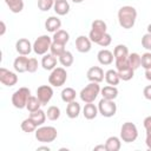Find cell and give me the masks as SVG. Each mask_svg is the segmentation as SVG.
<instances>
[{
    "instance_id": "cell-1",
    "label": "cell",
    "mask_w": 151,
    "mask_h": 151,
    "mask_svg": "<svg viewBox=\"0 0 151 151\" xmlns=\"http://www.w3.org/2000/svg\"><path fill=\"white\" fill-rule=\"evenodd\" d=\"M137 19V11L132 6H123L118 11V21L119 25L125 28L130 29L134 26Z\"/></svg>"
},
{
    "instance_id": "cell-35",
    "label": "cell",
    "mask_w": 151,
    "mask_h": 151,
    "mask_svg": "<svg viewBox=\"0 0 151 151\" xmlns=\"http://www.w3.org/2000/svg\"><path fill=\"white\" fill-rule=\"evenodd\" d=\"M119 77H120V80H124V81H129L133 78V74H134V70L130 66V67H126V68H123L120 71H117Z\"/></svg>"
},
{
    "instance_id": "cell-45",
    "label": "cell",
    "mask_w": 151,
    "mask_h": 151,
    "mask_svg": "<svg viewBox=\"0 0 151 151\" xmlns=\"http://www.w3.org/2000/svg\"><path fill=\"white\" fill-rule=\"evenodd\" d=\"M0 26H1V31H0V35H4L6 32V25L4 21H0Z\"/></svg>"
},
{
    "instance_id": "cell-48",
    "label": "cell",
    "mask_w": 151,
    "mask_h": 151,
    "mask_svg": "<svg viewBox=\"0 0 151 151\" xmlns=\"http://www.w3.org/2000/svg\"><path fill=\"white\" fill-rule=\"evenodd\" d=\"M72 1H73L74 4H80V2H83L84 0H72Z\"/></svg>"
},
{
    "instance_id": "cell-8",
    "label": "cell",
    "mask_w": 151,
    "mask_h": 151,
    "mask_svg": "<svg viewBox=\"0 0 151 151\" xmlns=\"http://www.w3.org/2000/svg\"><path fill=\"white\" fill-rule=\"evenodd\" d=\"M52 38L44 34V35H40L35 39V41L33 42V51L35 54L38 55H44L47 53V51L51 48V45H52Z\"/></svg>"
},
{
    "instance_id": "cell-25",
    "label": "cell",
    "mask_w": 151,
    "mask_h": 151,
    "mask_svg": "<svg viewBox=\"0 0 151 151\" xmlns=\"http://www.w3.org/2000/svg\"><path fill=\"white\" fill-rule=\"evenodd\" d=\"M52 40L55 41V42H60V44L66 45L68 42V40H70V34L65 29H58L57 32L53 33Z\"/></svg>"
},
{
    "instance_id": "cell-23",
    "label": "cell",
    "mask_w": 151,
    "mask_h": 151,
    "mask_svg": "<svg viewBox=\"0 0 151 151\" xmlns=\"http://www.w3.org/2000/svg\"><path fill=\"white\" fill-rule=\"evenodd\" d=\"M105 146H106V150L107 151H118L122 146V142H120V138L116 137V136H111L106 139L105 142Z\"/></svg>"
},
{
    "instance_id": "cell-20",
    "label": "cell",
    "mask_w": 151,
    "mask_h": 151,
    "mask_svg": "<svg viewBox=\"0 0 151 151\" xmlns=\"http://www.w3.org/2000/svg\"><path fill=\"white\" fill-rule=\"evenodd\" d=\"M98 112H99V111H98V107H97L94 104H92V103H86L85 106H84V109H83V114H84V117H85L86 119H88V120L94 119V118L97 117Z\"/></svg>"
},
{
    "instance_id": "cell-34",
    "label": "cell",
    "mask_w": 151,
    "mask_h": 151,
    "mask_svg": "<svg viewBox=\"0 0 151 151\" xmlns=\"http://www.w3.org/2000/svg\"><path fill=\"white\" fill-rule=\"evenodd\" d=\"M129 63L133 70H137L142 66V55L138 53H130L129 54Z\"/></svg>"
},
{
    "instance_id": "cell-6",
    "label": "cell",
    "mask_w": 151,
    "mask_h": 151,
    "mask_svg": "<svg viewBox=\"0 0 151 151\" xmlns=\"http://www.w3.org/2000/svg\"><path fill=\"white\" fill-rule=\"evenodd\" d=\"M138 137V130L137 126L131 123V122H126L122 125L120 127V139L124 143H132L137 139Z\"/></svg>"
},
{
    "instance_id": "cell-18",
    "label": "cell",
    "mask_w": 151,
    "mask_h": 151,
    "mask_svg": "<svg viewBox=\"0 0 151 151\" xmlns=\"http://www.w3.org/2000/svg\"><path fill=\"white\" fill-rule=\"evenodd\" d=\"M61 27V20L58 17H50L46 21H45V28L48 32H57L58 29H60Z\"/></svg>"
},
{
    "instance_id": "cell-39",
    "label": "cell",
    "mask_w": 151,
    "mask_h": 151,
    "mask_svg": "<svg viewBox=\"0 0 151 151\" xmlns=\"http://www.w3.org/2000/svg\"><path fill=\"white\" fill-rule=\"evenodd\" d=\"M142 66L144 70L151 67V53L150 52H145L144 54H142Z\"/></svg>"
},
{
    "instance_id": "cell-47",
    "label": "cell",
    "mask_w": 151,
    "mask_h": 151,
    "mask_svg": "<svg viewBox=\"0 0 151 151\" xmlns=\"http://www.w3.org/2000/svg\"><path fill=\"white\" fill-rule=\"evenodd\" d=\"M37 150H46V151H50V147L48 146H39Z\"/></svg>"
},
{
    "instance_id": "cell-2",
    "label": "cell",
    "mask_w": 151,
    "mask_h": 151,
    "mask_svg": "<svg viewBox=\"0 0 151 151\" xmlns=\"http://www.w3.org/2000/svg\"><path fill=\"white\" fill-rule=\"evenodd\" d=\"M100 86H99V83H92L90 81V84H87L79 93V97L80 99L86 104V103H93L98 94L100 93Z\"/></svg>"
},
{
    "instance_id": "cell-14",
    "label": "cell",
    "mask_w": 151,
    "mask_h": 151,
    "mask_svg": "<svg viewBox=\"0 0 151 151\" xmlns=\"http://www.w3.org/2000/svg\"><path fill=\"white\" fill-rule=\"evenodd\" d=\"M91 44L92 41L90 40V38L85 35H79L76 39V48L80 53H87L91 50Z\"/></svg>"
},
{
    "instance_id": "cell-12",
    "label": "cell",
    "mask_w": 151,
    "mask_h": 151,
    "mask_svg": "<svg viewBox=\"0 0 151 151\" xmlns=\"http://www.w3.org/2000/svg\"><path fill=\"white\" fill-rule=\"evenodd\" d=\"M86 76H87V79L90 81H92V83H101L104 80V77H105L103 68L99 67V66H92V67H90L87 70Z\"/></svg>"
},
{
    "instance_id": "cell-49",
    "label": "cell",
    "mask_w": 151,
    "mask_h": 151,
    "mask_svg": "<svg viewBox=\"0 0 151 151\" xmlns=\"http://www.w3.org/2000/svg\"><path fill=\"white\" fill-rule=\"evenodd\" d=\"M147 33H151V24L147 25Z\"/></svg>"
},
{
    "instance_id": "cell-21",
    "label": "cell",
    "mask_w": 151,
    "mask_h": 151,
    "mask_svg": "<svg viewBox=\"0 0 151 151\" xmlns=\"http://www.w3.org/2000/svg\"><path fill=\"white\" fill-rule=\"evenodd\" d=\"M100 93H101L103 98L110 99V100H114V99L118 97V90H117L116 86H112V85L104 86V87L100 90Z\"/></svg>"
},
{
    "instance_id": "cell-11",
    "label": "cell",
    "mask_w": 151,
    "mask_h": 151,
    "mask_svg": "<svg viewBox=\"0 0 151 151\" xmlns=\"http://www.w3.org/2000/svg\"><path fill=\"white\" fill-rule=\"evenodd\" d=\"M37 97L42 105H47L53 97V88L50 85H41L37 88Z\"/></svg>"
},
{
    "instance_id": "cell-19",
    "label": "cell",
    "mask_w": 151,
    "mask_h": 151,
    "mask_svg": "<svg viewBox=\"0 0 151 151\" xmlns=\"http://www.w3.org/2000/svg\"><path fill=\"white\" fill-rule=\"evenodd\" d=\"M129 50L125 45L123 44H119L114 47L113 50V55H114V61H118V60H124V59H127L129 58Z\"/></svg>"
},
{
    "instance_id": "cell-7",
    "label": "cell",
    "mask_w": 151,
    "mask_h": 151,
    "mask_svg": "<svg viewBox=\"0 0 151 151\" xmlns=\"http://www.w3.org/2000/svg\"><path fill=\"white\" fill-rule=\"evenodd\" d=\"M67 80V72L64 67H55L51 71V74L48 76V83L50 85L54 87L63 86Z\"/></svg>"
},
{
    "instance_id": "cell-44",
    "label": "cell",
    "mask_w": 151,
    "mask_h": 151,
    "mask_svg": "<svg viewBox=\"0 0 151 151\" xmlns=\"http://www.w3.org/2000/svg\"><path fill=\"white\" fill-rule=\"evenodd\" d=\"M145 78L147 80H151V67L145 68Z\"/></svg>"
},
{
    "instance_id": "cell-43",
    "label": "cell",
    "mask_w": 151,
    "mask_h": 151,
    "mask_svg": "<svg viewBox=\"0 0 151 151\" xmlns=\"http://www.w3.org/2000/svg\"><path fill=\"white\" fill-rule=\"evenodd\" d=\"M143 94H144L145 99L151 100V85H147V86L144 87V90H143Z\"/></svg>"
},
{
    "instance_id": "cell-4",
    "label": "cell",
    "mask_w": 151,
    "mask_h": 151,
    "mask_svg": "<svg viewBox=\"0 0 151 151\" xmlns=\"http://www.w3.org/2000/svg\"><path fill=\"white\" fill-rule=\"evenodd\" d=\"M106 29H107V26L103 20H100V19L94 20L91 25V31L88 34L90 40L94 44H98L100 41V39L104 37V34L107 33Z\"/></svg>"
},
{
    "instance_id": "cell-30",
    "label": "cell",
    "mask_w": 151,
    "mask_h": 151,
    "mask_svg": "<svg viewBox=\"0 0 151 151\" xmlns=\"http://www.w3.org/2000/svg\"><path fill=\"white\" fill-rule=\"evenodd\" d=\"M76 96H77L76 90H73L72 87H66L61 91V99H63V101H65L67 104L73 101L76 99Z\"/></svg>"
},
{
    "instance_id": "cell-38",
    "label": "cell",
    "mask_w": 151,
    "mask_h": 151,
    "mask_svg": "<svg viewBox=\"0 0 151 151\" xmlns=\"http://www.w3.org/2000/svg\"><path fill=\"white\" fill-rule=\"evenodd\" d=\"M54 6V0H38V8L42 12L50 11Z\"/></svg>"
},
{
    "instance_id": "cell-9",
    "label": "cell",
    "mask_w": 151,
    "mask_h": 151,
    "mask_svg": "<svg viewBox=\"0 0 151 151\" xmlns=\"http://www.w3.org/2000/svg\"><path fill=\"white\" fill-rule=\"evenodd\" d=\"M98 111L103 117L110 118L113 117L117 112V105L114 103V100H110V99H100L99 104H98Z\"/></svg>"
},
{
    "instance_id": "cell-41",
    "label": "cell",
    "mask_w": 151,
    "mask_h": 151,
    "mask_svg": "<svg viewBox=\"0 0 151 151\" xmlns=\"http://www.w3.org/2000/svg\"><path fill=\"white\" fill-rule=\"evenodd\" d=\"M38 70V60L35 58H29L28 60V67H27V72L29 73H34Z\"/></svg>"
},
{
    "instance_id": "cell-33",
    "label": "cell",
    "mask_w": 151,
    "mask_h": 151,
    "mask_svg": "<svg viewBox=\"0 0 151 151\" xmlns=\"http://www.w3.org/2000/svg\"><path fill=\"white\" fill-rule=\"evenodd\" d=\"M41 105H42V104L40 103V100L38 99V97H37V96H35V97H34V96H31V97H29V99H28V101H27L26 109H27L29 112H34V111L39 110Z\"/></svg>"
},
{
    "instance_id": "cell-31",
    "label": "cell",
    "mask_w": 151,
    "mask_h": 151,
    "mask_svg": "<svg viewBox=\"0 0 151 151\" xmlns=\"http://www.w3.org/2000/svg\"><path fill=\"white\" fill-rule=\"evenodd\" d=\"M59 58V63L64 66V67H70L72 64H73V60H74V58H73V54L70 52V51H65L60 57H58Z\"/></svg>"
},
{
    "instance_id": "cell-13",
    "label": "cell",
    "mask_w": 151,
    "mask_h": 151,
    "mask_svg": "<svg viewBox=\"0 0 151 151\" xmlns=\"http://www.w3.org/2000/svg\"><path fill=\"white\" fill-rule=\"evenodd\" d=\"M15 50L21 55H28L31 53V51L33 50V45L31 44V41L28 39L21 38L15 42Z\"/></svg>"
},
{
    "instance_id": "cell-46",
    "label": "cell",
    "mask_w": 151,
    "mask_h": 151,
    "mask_svg": "<svg viewBox=\"0 0 151 151\" xmlns=\"http://www.w3.org/2000/svg\"><path fill=\"white\" fill-rule=\"evenodd\" d=\"M94 151H98V150H103V151H107L106 150V146L105 145H97V146H94V149H93Z\"/></svg>"
},
{
    "instance_id": "cell-42",
    "label": "cell",
    "mask_w": 151,
    "mask_h": 151,
    "mask_svg": "<svg viewBox=\"0 0 151 151\" xmlns=\"http://www.w3.org/2000/svg\"><path fill=\"white\" fill-rule=\"evenodd\" d=\"M111 41H112V38H111V35L109 34V33H105L104 34V37L100 39V41L98 42V45L99 46H101V47H107L110 44H111Z\"/></svg>"
},
{
    "instance_id": "cell-16",
    "label": "cell",
    "mask_w": 151,
    "mask_h": 151,
    "mask_svg": "<svg viewBox=\"0 0 151 151\" xmlns=\"http://www.w3.org/2000/svg\"><path fill=\"white\" fill-rule=\"evenodd\" d=\"M97 59L99 61V64L101 65H111L113 63V59H114V55L111 51L104 48V50H100L97 54Z\"/></svg>"
},
{
    "instance_id": "cell-28",
    "label": "cell",
    "mask_w": 151,
    "mask_h": 151,
    "mask_svg": "<svg viewBox=\"0 0 151 151\" xmlns=\"http://www.w3.org/2000/svg\"><path fill=\"white\" fill-rule=\"evenodd\" d=\"M6 5L9 7L11 12L13 13H20L24 9V1L22 0H4Z\"/></svg>"
},
{
    "instance_id": "cell-27",
    "label": "cell",
    "mask_w": 151,
    "mask_h": 151,
    "mask_svg": "<svg viewBox=\"0 0 151 151\" xmlns=\"http://www.w3.org/2000/svg\"><path fill=\"white\" fill-rule=\"evenodd\" d=\"M54 12L58 15H66L70 12V4L66 1H59V2H54Z\"/></svg>"
},
{
    "instance_id": "cell-17",
    "label": "cell",
    "mask_w": 151,
    "mask_h": 151,
    "mask_svg": "<svg viewBox=\"0 0 151 151\" xmlns=\"http://www.w3.org/2000/svg\"><path fill=\"white\" fill-rule=\"evenodd\" d=\"M41 66L44 70L47 71H52L53 68L57 67V57L53 55L52 53H46L44 54L42 59H41Z\"/></svg>"
},
{
    "instance_id": "cell-24",
    "label": "cell",
    "mask_w": 151,
    "mask_h": 151,
    "mask_svg": "<svg viewBox=\"0 0 151 151\" xmlns=\"http://www.w3.org/2000/svg\"><path fill=\"white\" fill-rule=\"evenodd\" d=\"M105 81L109 84V85H112V86H116L119 84L120 81V77L117 72V70H109L105 72Z\"/></svg>"
},
{
    "instance_id": "cell-50",
    "label": "cell",
    "mask_w": 151,
    "mask_h": 151,
    "mask_svg": "<svg viewBox=\"0 0 151 151\" xmlns=\"http://www.w3.org/2000/svg\"><path fill=\"white\" fill-rule=\"evenodd\" d=\"M59 1H66V0H54V2H59Z\"/></svg>"
},
{
    "instance_id": "cell-26",
    "label": "cell",
    "mask_w": 151,
    "mask_h": 151,
    "mask_svg": "<svg viewBox=\"0 0 151 151\" xmlns=\"http://www.w3.org/2000/svg\"><path fill=\"white\" fill-rule=\"evenodd\" d=\"M46 117H47V116H46V112H44L41 109H39V110L34 111V112H31V114H29V118L33 119V122H34L38 126H41V125L45 123Z\"/></svg>"
},
{
    "instance_id": "cell-29",
    "label": "cell",
    "mask_w": 151,
    "mask_h": 151,
    "mask_svg": "<svg viewBox=\"0 0 151 151\" xmlns=\"http://www.w3.org/2000/svg\"><path fill=\"white\" fill-rule=\"evenodd\" d=\"M20 126H21V130H22L24 132H26V133L34 132V131L37 130V127H38V125H37V124L33 122V119H31L29 117L26 118V119H24Z\"/></svg>"
},
{
    "instance_id": "cell-32",
    "label": "cell",
    "mask_w": 151,
    "mask_h": 151,
    "mask_svg": "<svg viewBox=\"0 0 151 151\" xmlns=\"http://www.w3.org/2000/svg\"><path fill=\"white\" fill-rule=\"evenodd\" d=\"M144 127H145V131H146V139H145V144L146 146L151 150V116H147L144 122Z\"/></svg>"
},
{
    "instance_id": "cell-15",
    "label": "cell",
    "mask_w": 151,
    "mask_h": 151,
    "mask_svg": "<svg viewBox=\"0 0 151 151\" xmlns=\"http://www.w3.org/2000/svg\"><path fill=\"white\" fill-rule=\"evenodd\" d=\"M28 60L29 58H27L26 55H19L14 59L13 61V67L18 73H24L27 72V67H28Z\"/></svg>"
},
{
    "instance_id": "cell-5",
    "label": "cell",
    "mask_w": 151,
    "mask_h": 151,
    "mask_svg": "<svg viewBox=\"0 0 151 151\" xmlns=\"http://www.w3.org/2000/svg\"><path fill=\"white\" fill-rule=\"evenodd\" d=\"M31 97V91L28 87H20L12 96V104L15 109H25L27 101Z\"/></svg>"
},
{
    "instance_id": "cell-40",
    "label": "cell",
    "mask_w": 151,
    "mask_h": 151,
    "mask_svg": "<svg viewBox=\"0 0 151 151\" xmlns=\"http://www.w3.org/2000/svg\"><path fill=\"white\" fill-rule=\"evenodd\" d=\"M142 46L145 50L151 51V33H146L142 38Z\"/></svg>"
},
{
    "instance_id": "cell-22",
    "label": "cell",
    "mask_w": 151,
    "mask_h": 151,
    "mask_svg": "<svg viewBox=\"0 0 151 151\" xmlns=\"http://www.w3.org/2000/svg\"><path fill=\"white\" fill-rule=\"evenodd\" d=\"M80 110H81L80 104H78L77 101L73 100V101H71V103L67 104V107H66V114H67L68 118L74 119V118H77V117L79 116Z\"/></svg>"
},
{
    "instance_id": "cell-3",
    "label": "cell",
    "mask_w": 151,
    "mask_h": 151,
    "mask_svg": "<svg viewBox=\"0 0 151 151\" xmlns=\"http://www.w3.org/2000/svg\"><path fill=\"white\" fill-rule=\"evenodd\" d=\"M58 136L57 129L54 126H40L35 130V138L40 143H52Z\"/></svg>"
},
{
    "instance_id": "cell-37",
    "label": "cell",
    "mask_w": 151,
    "mask_h": 151,
    "mask_svg": "<svg viewBox=\"0 0 151 151\" xmlns=\"http://www.w3.org/2000/svg\"><path fill=\"white\" fill-rule=\"evenodd\" d=\"M46 116H47V118L50 119V120H57V119H59V117H60V109L58 107V106H54V105H52V106H50L48 109H47V112H46Z\"/></svg>"
},
{
    "instance_id": "cell-36",
    "label": "cell",
    "mask_w": 151,
    "mask_h": 151,
    "mask_svg": "<svg viewBox=\"0 0 151 151\" xmlns=\"http://www.w3.org/2000/svg\"><path fill=\"white\" fill-rule=\"evenodd\" d=\"M50 51H51V53H52L53 55H55V57H60L66 50H65V45H64V44L52 41V45H51Z\"/></svg>"
},
{
    "instance_id": "cell-10",
    "label": "cell",
    "mask_w": 151,
    "mask_h": 151,
    "mask_svg": "<svg viewBox=\"0 0 151 151\" xmlns=\"http://www.w3.org/2000/svg\"><path fill=\"white\" fill-rule=\"evenodd\" d=\"M0 83L8 87L14 86L18 83V76L12 71L5 67H1L0 68Z\"/></svg>"
}]
</instances>
